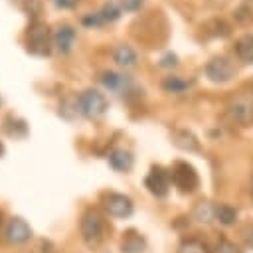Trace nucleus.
<instances>
[{
	"instance_id": "f257e3e1",
	"label": "nucleus",
	"mask_w": 253,
	"mask_h": 253,
	"mask_svg": "<svg viewBox=\"0 0 253 253\" xmlns=\"http://www.w3.org/2000/svg\"><path fill=\"white\" fill-rule=\"evenodd\" d=\"M24 43H26V51L28 53L38 55V57H47L51 53V47H53L51 30L43 22H34V24L28 26Z\"/></svg>"
},
{
	"instance_id": "f03ea898",
	"label": "nucleus",
	"mask_w": 253,
	"mask_h": 253,
	"mask_svg": "<svg viewBox=\"0 0 253 253\" xmlns=\"http://www.w3.org/2000/svg\"><path fill=\"white\" fill-rule=\"evenodd\" d=\"M109 109V101L105 97V93H101L99 89H83L77 95V113L85 119H101Z\"/></svg>"
},
{
	"instance_id": "7ed1b4c3",
	"label": "nucleus",
	"mask_w": 253,
	"mask_h": 253,
	"mask_svg": "<svg viewBox=\"0 0 253 253\" xmlns=\"http://www.w3.org/2000/svg\"><path fill=\"white\" fill-rule=\"evenodd\" d=\"M79 231H81L83 241L89 247H97L105 237V219H103L101 211L95 208L85 210L81 215V221H79Z\"/></svg>"
},
{
	"instance_id": "20e7f679",
	"label": "nucleus",
	"mask_w": 253,
	"mask_h": 253,
	"mask_svg": "<svg viewBox=\"0 0 253 253\" xmlns=\"http://www.w3.org/2000/svg\"><path fill=\"white\" fill-rule=\"evenodd\" d=\"M170 178H172V184L182 194H192L200 186V178H198V172L194 170V166L188 164V162H182V160H176L172 164Z\"/></svg>"
},
{
	"instance_id": "39448f33",
	"label": "nucleus",
	"mask_w": 253,
	"mask_h": 253,
	"mask_svg": "<svg viewBox=\"0 0 253 253\" xmlns=\"http://www.w3.org/2000/svg\"><path fill=\"white\" fill-rule=\"evenodd\" d=\"M97 81L111 93H117L121 97H128L130 93H134V83L128 75L125 73H119V71H113V69H105L97 75Z\"/></svg>"
},
{
	"instance_id": "423d86ee",
	"label": "nucleus",
	"mask_w": 253,
	"mask_h": 253,
	"mask_svg": "<svg viewBox=\"0 0 253 253\" xmlns=\"http://www.w3.org/2000/svg\"><path fill=\"white\" fill-rule=\"evenodd\" d=\"M204 73L211 83H227L235 77V65L227 57L215 55L206 63Z\"/></svg>"
},
{
	"instance_id": "0eeeda50",
	"label": "nucleus",
	"mask_w": 253,
	"mask_h": 253,
	"mask_svg": "<svg viewBox=\"0 0 253 253\" xmlns=\"http://www.w3.org/2000/svg\"><path fill=\"white\" fill-rule=\"evenodd\" d=\"M170 184H172L170 170L162 168L160 164L150 166V172H148L146 178H144V186H146V190H148L152 196L164 198V196L170 192Z\"/></svg>"
},
{
	"instance_id": "6e6552de",
	"label": "nucleus",
	"mask_w": 253,
	"mask_h": 253,
	"mask_svg": "<svg viewBox=\"0 0 253 253\" xmlns=\"http://www.w3.org/2000/svg\"><path fill=\"white\" fill-rule=\"evenodd\" d=\"M225 115L231 123H235L239 126H249V125H253V101L249 97H235L227 105Z\"/></svg>"
},
{
	"instance_id": "1a4fd4ad",
	"label": "nucleus",
	"mask_w": 253,
	"mask_h": 253,
	"mask_svg": "<svg viewBox=\"0 0 253 253\" xmlns=\"http://www.w3.org/2000/svg\"><path fill=\"white\" fill-rule=\"evenodd\" d=\"M103 208L111 217H128L134 210L132 200L119 192H109L103 196Z\"/></svg>"
},
{
	"instance_id": "9d476101",
	"label": "nucleus",
	"mask_w": 253,
	"mask_h": 253,
	"mask_svg": "<svg viewBox=\"0 0 253 253\" xmlns=\"http://www.w3.org/2000/svg\"><path fill=\"white\" fill-rule=\"evenodd\" d=\"M51 36H53V47L57 49V53H61V55L71 53V49L75 45V38H77L75 26H71L69 22H59L53 28Z\"/></svg>"
},
{
	"instance_id": "9b49d317",
	"label": "nucleus",
	"mask_w": 253,
	"mask_h": 253,
	"mask_svg": "<svg viewBox=\"0 0 253 253\" xmlns=\"http://www.w3.org/2000/svg\"><path fill=\"white\" fill-rule=\"evenodd\" d=\"M4 237H6L8 243L24 245L32 237V227L22 217H10L8 223H6V229H4Z\"/></svg>"
},
{
	"instance_id": "f8f14e48",
	"label": "nucleus",
	"mask_w": 253,
	"mask_h": 253,
	"mask_svg": "<svg viewBox=\"0 0 253 253\" xmlns=\"http://www.w3.org/2000/svg\"><path fill=\"white\" fill-rule=\"evenodd\" d=\"M2 132L8 134L10 138H26L28 136V123L14 113H8L2 119Z\"/></svg>"
},
{
	"instance_id": "ddd939ff",
	"label": "nucleus",
	"mask_w": 253,
	"mask_h": 253,
	"mask_svg": "<svg viewBox=\"0 0 253 253\" xmlns=\"http://www.w3.org/2000/svg\"><path fill=\"white\" fill-rule=\"evenodd\" d=\"M107 160H109V166L117 172H128L134 164V156L125 148H113L107 154Z\"/></svg>"
},
{
	"instance_id": "4468645a",
	"label": "nucleus",
	"mask_w": 253,
	"mask_h": 253,
	"mask_svg": "<svg viewBox=\"0 0 253 253\" xmlns=\"http://www.w3.org/2000/svg\"><path fill=\"white\" fill-rule=\"evenodd\" d=\"M113 61H115L119 67L132 69V67H136V63H138V55H136V51H134L130 45L119 43V45H115V49H113Z\"/></svg>"
},
{
	"instance_id": "2eb2a0df",
	"label": "nucleus",
	"mask_w": 253,
	"mask_h": 253,
	"mask_svg": "<svg viewBox=\"0 0 253 253\" xmlns=\"http://www.w3.org/2000/svg\"><path fill=\"white\" fill-rule=\"evenodd\" d=\"M172 142L182 148V150H188V152H198L200 150V140L186 128H176L172 132Z\"/></svg>"
},
{
	"instance_id": "dca6fc26",
	"label": "nucleus",
	"mask_w": 253,
	"mask_h": 253,
	"mask_svg": "<svg viewBox=\"0 0 253 253\" xmlns=\"http://www.w3.org/2000/svg\"><path fill=\"white\" fill-rule=\"evenodd\" d=\"M160 85H162V89H164L166 93L182 95V93H186V91L194 85V81H192V79H184V77H180V75H168V77L162 79Z\"/></svg>"
},
{
	"instance_id": "f3484780",
	"label": "nucleus",
	"mask_w": 253,
	"mask_h": 253,
	"mask_svg": "<svg viewBox=\"0 0 253 253\" xmlns=\"http://www.w3.org/2000/svg\"><path fill=\"white\" fill-rule=\"evenodd\" d=\"M235 55L243 63H253V34H243L235 40Z\"/></svg>"
},
{
	"instance_id": "a211bd4d",
	"label": "nucleus",
	"mask_w": 253,
	"mask_h": 253,
	"mask_svg": "<svg viewBox=\"0 0 253 253\" xmlns=\"http://www.w3.org/2000/svg\"><path fill=\"white\" fill-rule=\"evenodd\" d=\"M213 219H217L223 225H231L237 219V210L229 204H217L213 206Z\"/></svg>"
},
{
	"instance_id": "6ab92c4d",
	"label": "nucleus",
	"mask_w": 253,
	"mask_h": 253,
	"mask_svg": "<svg viewBox=\"0 0 253 253\" xmlns=\"http://www.w3.org/2000/svg\"><path fill=\"white\" fill-rule=\"evenodd\" d=\"M99 14H101V18H103L105 24H113V22H117V20L121 18L123 6H121L119 2H115V0H109V2H105V4L101 6Z\"/></svg>"
},
{
	"instance_id": "aec40b11",
	"label": "nucleus",
	"mask_w": 253,
	"mask_h": 253,
	"mask_svg": "<svg viewBox=\"0 0 253 253\" xmlns=\"http://www.w3.org/2000/svg\"><path fill=\"white\" fill-rule=\"evenodd\" d=\"M204 28H206V34H210V36H213V38H227V36L231 34V26H229L227 22H223L221 18L210 20Z\"/></svg>"
},
{
	"instance_id": "412c9836",
	"label": "nucleus",
	"mask_w": 253,
	"mask_h": 253,
	"mask_svg": "<svg viewBox=\"0 0 253 253\" xmlns=\"http://www.w3.org/2000/svg\"><path fill=\"white\" fill-rule=\"evenodd\" d=\"M121 249H123V253H142V249H144V239H142L138 233L130 231V233L125 235Z\"/></svg>"
},
{
	"instance_id": "4be33fe9",
	"label": "nucleus",
	"mask_w": 253,
	"mask_h": 253,
	"mask_svg": "<svg viewBox=\"0 0 253 253\" xmlns=\"http://www.w3.org/2000/svg\"><path fill=\"white\" fill-rule=\"evenodd\" d=\"M176 253H211L202 239H184Z\"/></svg>"
},
{
	"instance_id": "5701e85b",
	"label": "nucleus",
	"mask_w": 253,
	"mask_h": 253,
	"mask_svg": "<svg viewBox=\"0 0 253 253\" xmlns=\"http://www.w3.org/2000/svg\"><path fill=\"white\" fill-rule=\"evenodd\" d=\"M194 217L198 221H211L213 219V206L210 202H200L194 210Z\"/></svg>"
},
{
	"instance_id": "b1692460",
	"label": "nucleus",
	"mask_w": 253,
	"mask_h": 253,
	"mask_svg": "<svg viewBox=\"0 0 253 253\" xmlns=\"http://www.w3.org/2000/svg\"><path fill=\"white\" fill-rule=\"evenodd\" d=\"M24 12L30 18V24L40 22V14H42V0H24Z\"/></svg>"
},
{
	"instance_id": "393cba45",
	"label": "nucleus",
	"mask_w": 253,
	"mask_h": 253,
	"mask_svg": "<svg viewBox=\"0 0 253 253\" xmlns=\"http://www.w3.org/2000/svg\"><path fill=\"white\" fill-rule=\"evenodd\" d=\"M103 24L105 22H103L99 12H89V14L81 16V26H85V28H101Z\"/></svg>"
},
{
	"instance_id": "a878e982",
	"label": "nucleus",
	"mask_w": 253,
	"mask_h": 253,
	"mask_svg": "<svg viewBox=\"0 0 253 253\" xmlns=\"http://www.w3.org/2000/svg\"><path fill=\"white\" fill-rule=\"evenodd\" d=\"M158 65H160V67H166V69L176 67V65H178V55H176V53H172V51H166V53L160 57Z\"/></svg>"
},
{
	"instance_id": "bb28decb",
	"label": "nucleus",
	"mask_w": 253,
	"mask_h": 253,
	"mask_svg": "<svg viewBox=\"0 0 253 253\" xmlns=\"http://www.w3.org/2000/svg\"><path fill=\"white\" fill-rule=\"evenodd\" d=\"M215 253H241V251H239V247H237L235 243H231V241H227V239H221V241L217 243Z\"/></svg>"
},
{
	"instance_id": "cd10ccee",
	"label": "nucleus",
	"mask_w": 253,
	"mask_h": 253,
	"mask_svg": "<svg viewBox=\"0 0 253 253\" xmlns=\"http://www.w3.org/2000/svg\"><path fill=\"white\" fill-rule=\"evenodd\" d=\"M142 2L144 0H119V4L123 6L125 12H138L142 8Z\"/></svg>"
},
{
	"instance_id": "c85d7f7f",
	"label": "nucleus",
	"mask_w": 253,
	"mask_h": 253,
	"mask_svg": "<svg viewBox=\"0 0 253 253\" xmlns=\"http://www.w3.org/2000/svg\"><path fill=\"white\" fill-rule=\"evenodd\" d=\"M243 239H245V245L253 249V225H247L243 229Z\"/></svg>"
},
{
	"instance_id": "c756f323",
	"label": "nucleus",
	"mask_w": 253,
	"mask_h": 253,
	"mask_svg": "<svg viewBox=\"0 0 253 253\" xmlns=\"http://www.w3.org/2000/svg\"><path fill=\"white\" fill-rule=\"evenodd\" d=\"M79 0H55V6L57 8H73Z\"/></svg>"
},
{
	"instance_id": "7c9ffc66",
	"label": "nucleus",
	"mask_w": 253,
	"mask_h": 253,
	"mask_svg": "<svg viewBox=\"0 0 253 253\" xmlns=\"http://www.w3.org/2000/svg\"><path fill=\"white\" fill-rule=\"evenodd\" d=\"M36 253H53V251L47 247V243H45V241H42V243H40V247L36 249Z\"/></svg>"
},
{
	"instance_id": "2f4dec72",
	"label": "nucleus",
	"mask_w": 253,
	"mask_h": 253,
	"mask_svg": "<svg viewBox=\"0 0 253 253\" xmlns=\"http://www.w3.org/2000/svg\"><path fill=\"white\" fill-rule=\"evenodd\" d=\"M249 196H251V200H253V174H251V178H249Z\"/></svg>"
},
{
	"instance_id": "473e14b6",
	"label": "nucleus",
	"mask_w": 253,
	"mask_h": 253,
	"mask_svg": "<svg viewBox=\"0 0 253 253\" xmlns=\"http://www.w3.org/2000/svg\"><path fill=\"white\" fill-rule=\"evenodd\" d=\"M2 156H4V144L0 142V158H2Z\"/></svg>"
},
{
	"instance_id": "72a5a7b5",
	"label": "nucleus",
	"mask_w": 253,
	"mask_h": 253,
	"mask_svg": "<svg viewBox=\"0 0 253 253\" xmlns=\"http://www.w3.org/2000/svg\"><path fill=\"white\" fill-rule=\"evenodd\" d=\"M0 223H2V213H0Z\"/></svg>"
}]
</instances>
